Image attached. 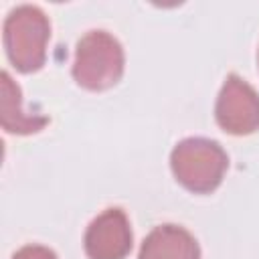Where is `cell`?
Here are the masks:
<instances>
[{"label":"cell","instance_id":"1","mask_svg":"<svg viewBox=\"0 0 259 259\" xmlns=\"http://www.w3.org/2000/svg\"><path fill=\"white\" fill-rule=\"evenodd\" d=\"M49 38V16L36 4H20L4 18V51L10 65L20 73H34L45 65Z\"/></svg>","mask_w":259,"mask_h":259},{"label":"cell","instance_id":"2","mask_svg":"<svg viewBox=\"0 0 259 259\" xmlns=\"http://www.w3.org/2000/svg\"><path fill=\"white\" fill-rule=\"evenodd\" d=\"M174 178L194 194L217 190L229 168V156L223 146L208 138H184L170 154Z\"/></svg>","mask_w":259,"mask_h":259},{"label":"cell","instance_id":"3","mask_svg":"<svg viewBox=\"0 0 259 259\" xmlns=\"http://www.w3.org/2000/svg\"><path fill=\"white\" fill-rule=\"evenodd\" d=\"M125 69L121 42L107 30L85 32L75 49L73 79L87 91H105L113 87Z\"/></svg>","mask_w":259,"mask_h":259},{"label":"cell","instance_id":"4","mask_svg":"<svg viewBox=\"0 0 259 259\" xmlns=\"http://www.w3.org/2000/svg\"><path fill=\"white\" fill-rule=\"evenodd\" d=\"M214 119L231 136H249L259 130V93L239 75H227L217 103Z\"/></svg>","mask_w":259,"mask_h":259},{"label":"cell","instance_id":"5","mask_svg":"<svg viewBox=\"0 0 259 259\" xmlns=\"http://www.w3.org/2000/svg\"><path fill=\"white\" fill-rule=\"evenodd\" d=\"M134 235L127 214L117 208H105L97 214L83 237V249L89 259H125L132 251Z\"/></svg>","mask_w":259,"mask_h":259},{"label":"cell","instance_id":"6","mask_svg":"<svg viewBox=\"0 0 259 259\" xmlns=\"http://www.w3.org/2000/svg\"><path fill=\"white\" fill-rule=\"evenodd\" d=\"M138 259H200V247L180 225H160L142 241Z\"/></svg>","mask_w":259,"mask_h":259},{"label":"cell","instance_id":"7","mask_svg":"<svg viewBox=\"0 0 259 259\" xmlns=\"http://www.w3.org/2000/svg\"><path fill=\"white\" fill-rule=\"evenodd\" d=\"M0 117H2V127L8 134H34L42 130L49 119L45 115H28L22 109V97H20V87L12 81L10 73H2V101H0Z\"/></svg>","mask_w":259,"mask_h":259},{"label":"cell","instance_id":"8","mask_svg":"<svg viewBox=\"0 0 259 259\" xmlns=\"http://www.w3.org/2000/svg\"><path fill=\"white\" fill-rule=\"evenodd\" d=\"M12 259H59V257H57V253L53 249H49L45 245H34L32 243V245L20 247L12 255Z\"/></svg>","mask_w":259,"mask_h":259}]
</instances>
